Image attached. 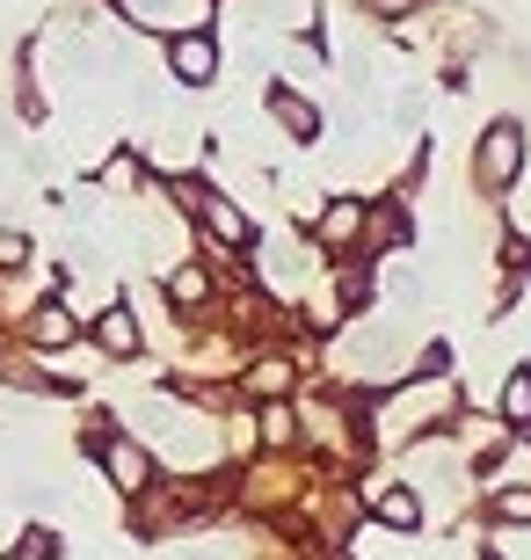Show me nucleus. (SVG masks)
I'll list each match as a JSON object with an SVG mask.
<instances>
[{"label":"nucleus","mask_w":531,"mask_h":560,"mask_svg":"<svg viewBox=\"0 0 531 560\" xmlns=\"http://www.w3.org/2000/svg\"><path fill=\"white\" fill-rule=\"evenodd\" d=\"M517 167H524V131L517 125H488L481 145H473V175H481V189H510Z\"/></svg>","instance_id":"1"},{"label":"nucleus","mask_w":531,"mask_h":560,"mask_svg":"<svg viewBox=\"0 0 531 560\" xmlns=\"http://www.w3.org/2000/svg\"><path fill=\"white\" fill-rule=\"evenodd\" d=\"M168 66H175L189 88H205L211 73H219V51H211L205 30H175V44H168Z\"/></svg>","instance_id":"2"},{"label":"nucleus","mask_w":531,"mask_h":560,"mask_svg":"<svg viewBox=\"0 0 531 560\" xmlns=\"http://www.w3.org/2000/svg\"><path fill=\"white\" fill-rule=\"evenodd\" d=\"M109 480H117L124 495H146V488H153V458H146L139 444H124V436H117V444H109Z\"/></svg>","instance_id":"3"},{"label":"nucleus","mask_w":531,"mask_h":560,"mask_svg":"<svg viewBox=\"0 0 531 560\" xmlns=\"http://www.w3.org/2000/svg\"><path fill=\"white\" fill-rule=\"evenodd\" d=\"M197 211H205V226L219 233L226 248H241V241H247V219H241V211H233V205H226L219 189H197Z\"/></svg>","instance_id":"4"},{"label":"nucleus","mask_w":531,"mask_h":560,"mask_svg":"<svg viewBox=\"0 0 531 560\" xmlns=\"http://www.w3.org/2000/svg\"><path fill=\"white\" fill-rule=\"evenodd\" d=\"M277 117H285V131H291V139H321V109H313L307 95H291V88L277 95Z\"/></svg>","instance_id":"5"},{"label":"nucleus","mask_w":531,"mask_h":560,"mask_svg":"<svg viewBox=\"0 0 531 560\" xmlns=\"http://www.w3.org/2000/svg\"><path fill=\"white\" fill-rule=\"evenodd\" d=\"M95 342H103V350H139V320L124 306H109L103 320H95Z\"/></svg>","instance_id":"6"},{"label":"nucleus","mask_w":531,"mask_h":560,"mask_svg":"<svg viewBox=\"0 0 531 560\" xmlns=\"http://www.w3.org/2000/svg\"><path fill=\"white\" fill-rule=\"evenodd\" d=\"M379 524H386V532H415V524H423V502H415L408 488H393V495L379 502Z\"/></svg>","instance_id":"7"},{"label":"nucleus","mask_w":531,"mask_h":560,"mask_svg":"<svg viewBox=\"0 0 531 560\" xmlns=\"http://www.w3.org/2000/svg\"><path fill=\"white\" fill-rule=\"evenodd\" d=\"M168 299H175V306H205V299H211V277L205 270H175V277H168Z\"/></svg>","instance_id":"8"},{"label":"nucleus","mask_w":531,"mask_h":560,"mask_svg":"<svg viewBox=\"0 0 531 560\" xmlns=\"http://www.w3.org/2000/svg\"><path fill=\"white\" fill-rule=\"evenodd\" d=\"M30 342H37V350H59L66 342V306H44L37 320H30Z\"/></svg>","instance_id":"9"},{"label":"nucleus","mask_w":531,"mask_h":560,"mask_svg":"<svg viewBox=\"0 0 531 560\" xmlns=\"http://www.w3.org/2000/svg\"><path fill=\"white\" fill-rule=\"evenodd\" d=\"M357 219H365V211L349 205V197H343V205H327V219H321V241H349V233H357Z\"/></svg>","instance_id":"10"},{"label":"nucleus","mask_w":531,"mask_h":560,"mask_svg":"<svg viewBox=\"0 0 531 560\" xmlns=\"http://www.w3.org/2000/svg\"><path fill=\"white\" fill-rule=\"evenodd\" d=\"M503 416H510V422H531V372H517L510 386H503Z\"/></svg>","instance_id":"11"},{"label":"nucleus","mask_w":531,"mask_h":560,"mask_svg":"<svg viewBox=\"0 0 531 560\" xmlns=\"http://www.w3.org/2000/svg\"><path fill=\"white\" fill-rule=\"evenodd\" d=\"M495 517H503V524H531V488H510V495H495Z\"/></svg>","instance_id":"12"},{"label":"nucleus","mask_w":531,"mask_h":560,"mask_svg":"<svg viewBox=\"0 0 531 560\" xmlns=\"http://www.w3.org/2000/svg\"><path fill=\"white\" fill-rule=\"evenodd\" d=\"M408 8H423V0H371V15H408Z\"/></svg>","instance_id":"13"}]
</instances>
